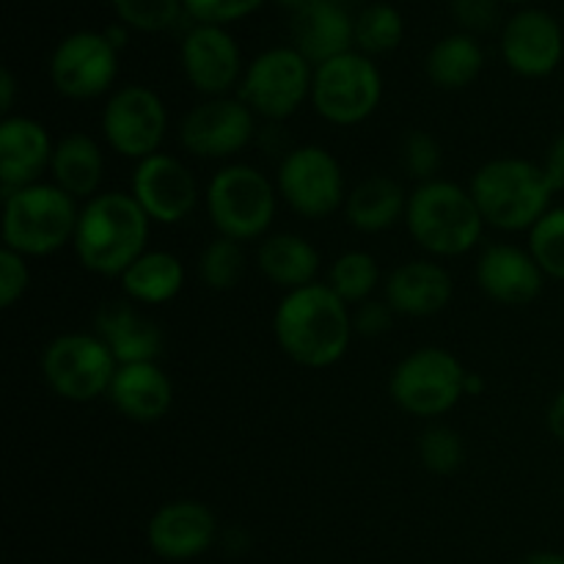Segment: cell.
Returning <instances> with one entry per match:
<instances>
[{"mask_svg":"<svg viewBox=\"0 0 564 564\" xmlns=\"http://www.w3.org/2000/svg\"><path fill=\"white\" fill-rule=\"evenodd\" d=\"M292 47L312 66L339 58L356 47V20L339 0H319L292 14Z\"/></svg>","mask_w":564,"mask_h":564,"instance_id":"obj_24","label":"cell"},{"mask_svg":"<svg viewBox=\"0 0 564 564\" xmlns=\"http://www.w3.org/2000/svg\"><path fill=\"white\" fill-rule=\"evenodd\" d=\"M466 367L444 347H416L394 367L389 397L408 416L435 422L466 397Z\"/></svg>","mask_w":564,"mask_h":564,"instance_id":"obj_7","label":"cell"},{"mask_svg":"<svg viewBox=\"0 0 564 564\" xmlns=\"http://www.w3.org/2000/svg\"><path fill=\"white\" fill-rule=\"evenodd\" d=\"M218 538V518L196 499L169 501L147 523V543L160 560L187 562L207 554Z\"/></svg>","mask_w":564,"mask_h":564,"instance_id":"obj_18","label":"cell"},{"mask_svg":"<svg viewBox=\"0 0 564 564\" xmlns=\"http://www.w3.org/2000/svg\"><path fill=\"white\" fill-rule=\"evenodd\" d=\"M408 193L394 176L372 174L356 182L345 198V218L361 235H380L405 220Z\"/></svg>","mask_w":564,"mask_h":564,"instance_id":"obj_26","label":"cell"},{"mask_svg":"<svg viewBox=\"0 0 564 564\" xmlns=\"http://www.w3.org/2000/svg\"><path fill=\"white\" fill-rule=\"evenodd\" d=\"M540 165H543L545 176H549V185L554 187V193H564V130L549 143L545 158Z\"/></svg>","mask_w":564,"mask_h":564,"instance_id":"obj_41","label":"cell"},{"mask_svg":"<svg viewBox=\"0 0 564 564\" xmlns=\"http://www.w3.org/2000/svg\"><path fill=\"white\" fill-rule=\"evenodd\" d=\"M521 564H564V554H556V551H538V554H529Z\"/></svg>","mask_w":564,"mask_h":564,"instance_id":"obj_45","label":"cell"},{"mask_svg":"<svg viewBox=\"0 0 564 564\" xmlns=\"http://www.w3.org/2000/svg\"><path fill=\"white\" fill-rule=\"evenodd\" d=\"M485 224L499 231H529L556 196L543 165L523 158H494L468 182Z\"/></svg>","mask_w":564,"mask_h":564,"instance_id":"obj_4","label":"cell"},{"mask_svg":"<svg viewBox=\"0 0 564 564\" xmlns=\"http://www.w3.org/2000/svg\"><path fill=\"white\" fill-rule=\"evenodd\" d=\"M325 284L347 303V306H361V303L372 301L375 290L380 286V268L378 259L369 251H352L339 253L328 270V281Z\"/></svg>","mask_w":564,"mask_h":564,"instance_id":"obj_30","label":"cell"},{"mask_svg":"<svg viewBox=\"0 0 564 564\" xmlns=\"http://www.w3.org/2000/svg\"><path fill=\"white\" fill-rule=\"evenodd\" d=\"M352 308L328 284L284 292L273 314V336L290 361L306 369H328L350 350Z\"/></svg>","mask_w":564,"mask_h":564,"instance_id":"obj_1","label":"cell"},{"mask_svg":"<svg viewBox=\"0 0 564 564\" xmlns=\"http://www.w3.org/2000/svg\"><path fill=\"white\" fill-rule=\"evenodd\" d=\"M545 424H549V433L554 435L560 444H564V386L560 389V394L551 400L549 413H545Z\"/></svg>","mask_w":564,"mask_h":564,"instance_id":"obj_42","label":"cell"},{"mask_svg":"<svg viewBox=\"0 0 564 564\" xmlns=\"http://www.w3.org/2000/svg\"><path fill=\"white\" fill-rule=\"evenodd\" d=\"M77 215V198L55 182H33L3 193V248L25 259L58 253L75 240Z\"/></svg>","mask_w":564,"mask_h":564,"instance_id":"obj_5","label":"cell"},{"mask_svg":"<svg viewBox=\"0 0 564 564\" xmlns=\"http://www.w3.org/2000/svg\"><path fill=\"white\" fill-rule=\"evenodd\" d=\"M182 3L196 22L226 28L237 20H246L264 0H182Z\"/></svg>","mask_w":564,"mask_h":564,"instance_id":"obj_37","label":"cell"},{"mask_svg":"<svg viewBox=\"0 0 564 564\" xmlns=\"http://www.w3.org/2000/svg\"><path fill=\"white\" fill-rule=\"evenodd\" d=\"M185 264L171 251H143L121 273V292L138 306H163L185 286Z\"/></svg>","mask_w":564,"mask_h":564,"instance_id":"obj_28","label":"cell"},{"mask_svg":"<svg viewBox=\"0 0 564 564\" xmlns=\"http://www.w3.org/2000/svg\"><path fill=\"white\" fill-rule=\"evenodd\" d=\"M204 209L218 237L237 242L264 240L279 209V187L257 165L229 163L207 182Z\"/></svg>","mask_w":564,"mask_h":564,"instance_id":"obj_6","label":"cell"},{"mask_svg":"<svg viewBox=\"0 0 564 564\" xmlns=\"http://www.w3.org/2000/svg\"><path fill=\"white\" fill-rule=\"evenodd\" d=\"M383 99V75L369 55L350 53L314 66L312 105L319 119L336 127L364 124Z\"/></svg>","mask_w":564,"mask_h":564,"instance_id":"obj_9","label":"cell"},{"mask_svg":"<svg viewBox=\"0 0 564 564\" xmlns=\"http://www.w3.org/2000/svg\"><path fill=\"white\" fill-rule=\"evenodd\" d=\"M50 83L66 99H97L110 91L119 75V50L102 31H75L50 55Z\"/></svg>","mask_w":564,"mask_h":564,"instance_id":"obj_13","label":"cell"},{"mask_svg":"<svg viewBox=\"0 0 564 564\" xmlns=\"http://www.w3.org/2000/svg\"><path fill=\"white\" fill-rule=\"evenodd\" d=\"M130 193L152 224L176 226L198 207V182L174 154L158 152L132 171Z\"/></svg>","mask_w":564,"mask_h":564,"instance_id":"obj_15","label":"cell"},{"mask_svg":"<svg viewBox=\"0 0 564 564\" xmlns=\"http://www.w3.org/2000/svg\"><path fill=\"white\" fill-rule=\"evenodd\" d=\"M31 286V268L22 253L3 248L0 251V306L11 308Z\"/></svg>","mask_w":564,"mask_h":564,"instance_id":"obj_38","label":"cell"},{"mask_svg":"<svg viewBox=\"0 0 564 564\" xmlns=\"http://www.w3.org/2000/svg\"><path fill=\"white\" fill-rule=\"evenodd\" d=\"M505 3H523V0H505Z\"/></svg>","mask_w":564,"mask_h":564,"instance_id":"obj_48","label":"cell"},{"mask_svg":"<svg viewBox=\"0 0 564 564\" xmlns=\"http://www.w3.org/2000/svg\"><path fill=\"white\" fill-rule=\"evenodd\" d=\"M394 308L386 301H367L361 306H356L352 312V328H356L358 336L364 339H378V336H386L394 325Z\"/></svg>","mask_w":564,"mask_h":564,"instance_id":"obj_40","label":"cell"},{"mask_svg":"<svg viewBox=\"0 0 564 564\" xmlns=\"http://www.w3.org/2000/svg\"><path fill=\"white\" fill-rule=\"evenodd\" d=\"M485 69V50L471 33H449L430 47L424 58V75L435 88L463 91L479 80Z\"/></svg>","mask_w":564,"mask_h":564,"instance_id":"obj_29","label":"cell"},{"mask_svg":"<svg viewBox=\"0 0 564 564\" xmlns=\"http://www.w3.org/2000/svg\"><path fill=\"white\" fill-rule=\"evenodd\" d=\"M42 378L66 402H94L108 397L119 361L97 334L69 330L42 350Z\"/></svg>","mask_w":564,"mask_h":564,"instance_id":"obj_8","label":"cell"},{"mask_svg":"<svg viewBox=\"0 0 564 564\" xmlns=\"http://www.w3.org/2000/svg\"><path fill=\"white\" fill-rule=\"evenodd\" d=\"M102 33H105V36H108V42L113 44V47L119 50V53H121V47H124V44H127V36H130V28H127V25H121V22H119V25H110V28H105Z\"/></svg>","mask_w":564,"mask_h":564,"instance_id":"obj_44","label":"cell"},{"mask_svg":"<svg viewBox=\"0 0 564 564\" xmlns=\"http://www.w3.org/2000/svg\"><path fill=\"white\" fill-rule=\"evenodd\" d=\"M198 275L213 292H229L246 275V248L229 237H215L198 257Z\"/></svg>","mask_w":564,"mask_h":564,"instance_id":"obj_33","label":"cell"},{"mask_svg":"<svg viewBox=\"0 0 564 564\" xmlns=\"http://www.w3.org/2000/svg\"><path fill=\"white\" fill-rule=\"evenodd\" d=\"M402 169L416 185L430 180H438V171L444 165V149H441L438 138L427 130H411L402 138Z\"/></svg>","mask_w":564,"mask_h":564,"instance_id":"obj_36","label":"cell"},{"mask_svg":"<svg viewBox=\"0 0 564 564\" xmlns=\"http://www.w3.org/2000/svg\"><path fill=\"white\" fill-rule=\"evenodd\" d=\"M452 17L463 33H488L499 25V0H452Z\"/></svg>","mask_w":564,"mask_h":564,"instance_id":"obj_39","label":"cell"},{"mask_svg":"<svg viewBox=\"0 0 564 564\" xmlns=\"http://www.w3.org/2000/svg\"><path fill=\"white\" fill-rule=\"evenodd\" d=\"M477 286L501 306L521 308L540 297L545 286V273L529 248L512 242H490L482 248L474 268Z\"/></svg>","mask_w":564,"mask_h":564,"instance_id":"obj_19","label":"cell"},{"mask_svg":"<svg viewBox=\"0 0 564 564\" xmlns=\"http://www.w3.org/2000/svg\"><path fill=\"white\" fill-rule=\"evenodd\" d=\"M529 253L545 279L564 281V207H551L529 229Z\"/></svg>","mask_w":564,"mask_h":564,"instance_id":"obj_34","label":"cell"},{"mask_svg":"<svg viewBox=\"0 0 564 564\" xmlns=\"http://www.w3.org/2000/svg\"><path fill=\"white\" fill-rule=\"evenodd\" d=\"M108 400L130 422L154 424L174 405V383L158 361L119 364Z\"/></svg>","mask_w":564,"mask_h":564,"instance_id":"obj_23","label":"cell"},{"mask_svg":"<svg viewBox=\"0 0 564 564\" xmlns=\"http://www.w3.org/2000/svg\"><path fill=\"white\" fill-rule=\"evenodd\" d=\"M53 182L72 198H94L99 193L105 174L102 147L86 132H69L55 141L53 163H50Z\"/></svg>","mask_w":564,"mask_h":564,"instance_id":"obj_27","label":"cell"},{"mask_svg":"<svg viewBox=\"0 0 564 564\" xmlns=\"http://www.w3.org/2000/svg\"><path fill=\"white\" fill-rule=\"evenodd\" d=\"M485 218L471 191L452 180H430L408 193L405 229L424 253L455 259L482 242Z\"/></svg>","mask_w":564,"mask_h":564,"instance_id":"obj_3","label":"cell"},{"mask_svg":"<svg viewBox=\"0 0 564 564\" xmlns=\"http://www.w3.org/2000/svg\"><path fill=\"white\" fill-rule=\"evenodd\" d=\"M121 25L141 33L169 31L185 11L182 0H110Z\"/></svg>","mask_w":564,"mask_h":564,"instance_id":"obj_35","label":"cell"},{"mask_svg":"<svg viewBox=\"0 0 564 564\" xmlns=\"http://www.w3.org/2000/svg\"><path fill=\"white\" fill-rule=\"evenodd\" d=\"M14 97H17V80H14V72L9 69V66H3L0 69V113L11 116V110H14Z\"/></svg>","mask_w":564,"mask_h":564,"instance_id":"obj_43","label":"cell"},{"mask_svg":"<svg viewBox=\"0 0 564 564\" xmlns=\"http://www.w3.org/2000/svg\"><path fill=\"white\" fill-rule=\"evenodd\" d=\"M314 66L295 47H268L242 72L237 97L257 119L284 121L312 99Z\"/></svg>","mask_w":564,"mask_h":564,"instance_id":"obj_10","label":"cell"},{"mask_svg":"<svg viewBox=\"0 0 564 564\" xmlns=\"http://www.w3.org/2000/svg\"><path fill=\"white\" fill-rule=\"evenodd\" d=\"M455 295L449 270L435 259H408L383 281V301L397 317H435Z\"/></svg>","mask_w":564,"mask_h":564,"instance_id":"obj_20","label":"cell"},{"mask_svg":"<svg viewBox=\"0 0 564 564\" xmlns=\"http://www.w3.org/2000/svg\"><path fill=\"white\" fill-rule=\"evenodd\" d=\"M501 58L527 80H543L560 69L564 58V31L554 14L543 9H521L501 28Z\"/></svg>","mask_w":564,"mask_h":564,"instance_id":"obj_17","label":"cell"},{"mask_svg":"<svg viewBox=\"0 0 564 564\" xmlns=\"http://www.w3.org/2000/svg\"><path fill=\"white\" fill-rule=\"evenodd\" d=\"M257 135V116L240 97H204L180 121V143L198 160H229Z\"/></svg>","mask_w":564,"mask_h":564,"instance_id":"obj_14","label":"cell"},{"mask_svg":"<svg viewBox=\"0 0 564 564\" xmlns=\"http://www.w3.org/2000/svg\"><path fill=\"white\" fill-rule=\"evenodd\" d=\"M562 501H564V485H562Z\"/></svg>","mask_w":564,"mask_h":564,"instance_id":"obj_49","label":"cell"},{"mask_svg":"<svg viewBox=\"0 0 564 564\" xmlns=\"http://www.w3.org/2000/svg\"><path fill=\"white\" fill-rule=\"evenodd\" d=\"M55 143L47 127L31 116H6L0 121V187L3 193L42 182L53 163Z\"/></svg>","mask_w":564,"mask_h":564,"instance_id":"obj_21","label":"cell"},{"mask_svg":"<svg viewBox=\"0 0 564 564\" xmlns=\"http://www.w3.org/2000/svg\"><path fill=\"white\" fill-rule=\"evenodd\" d=\"M319 251L295 231H273L257 248V268L270 284L284 292L301 290L317 281Z\"/></svg>","mask_w":564,"mask_h":564,"instance_id":"obj_25","label":"cell"},{"mask_svg":"<svg viewBox=\"0 0 564 564\" xmlns=\"http://www.w3.org/2000/svg\"><path fill=\"white\" fill-rule=\"evenodd\" d=\"M416 452L424 471L435 474V477H452V474L460 471L463 463H466V444H463V435L444 422H433L424 427V433L419 435Z\"/></svg>","mask_w":564,"mask_h":564,"instance_id":"obj_32","label":"cell"},{"mask_svg":"<svg viewBox=\"0 0 564 564\" xmlns=\"http://www.w3.org/2000/svg\"><path fill=\"white\" fill-rule=\"evenodd\" d=\"M405 36V20H402L400 9L391 3H369L358 11L356 17V50L369 55H389L394 53Z\"/></svg>","mask_w":564,"mask_h":564,"instance_id":"obj_31","label":"cell"},{"mask_svg":"<svg viewBox=\"0 0 564 564\" xmlns=\"http://www.w3.org/2000/svg\"><path fill=\"white\" fill-rule=\"evenodd\" d=\"M94 328L119 364L158 361L165 347L163 328L127 297L102 303L94 317Z\"/></svg>","mask_w":564,"mask_h":564,"instance_id":"obj_22","label":"cell"},{"mask_svg":"<svg viewBox=\"0 0 564 564\" xmlns=\"http://www.w3.org/2000/svg\"><path fill=\"white\" fill-rule=\"evenodd\" d=\"M180 61L187 83L204 97H229L246 72L240 44L224 25L196 22L182 39Z\"/></svg>","mask_w":564,"mask_h":564,"instance_id":"obj_16","label":"cell"},{"mask_svg":"<svg viewBox=\"0 0 564 564\" xmlns=\"http://www.w3.org/2000/svg\"><path fill=\"white\" fill-rule=\"evenodd\" d=\"M279 198L306 220H323L345 209L347 180L341 163L319 143L290 149L275 171Z\"/></svg>","mask_w":564,"mask_h":564,"instance_id":"obj_11","label":"cell"},{"mask_svg":"<svg viewBox=\"0 0 564 564\" xmlns=\"http://www.w3.org/2000/svg\"><path fill=\"white\" fill-rule=\"evenodd\" d=\"M485 391V380L477 372L466 375V397H479Z\"/></svg>","mask_w":564,"mask_h":564,"instance_id":"obj_46","label":"cell"},{"mask_svg":"<svg viewBox=\"0 0 564 564\" xmlns=\"http://www.w3.org/2000/svg\"><path fill=\"white\" fill-rule=\"evenodd\" d=\"M99 127H102V138L110 152L141 163L163 147V138L169 132V110L154 88L130 83L110 91Z\"/></svg>","mask_w":564,"mask_h":564,"instance_id":"obj_12","label":"cell"},{"mask_svg":"<svg viewBox=\"0 0 564 564\" xmlns=\"http://www.w3.org/2000/svg\"><path fill=\"white\" fill-rule=\"evenodd\" d=\"M275 3H279V6H281V9H290V11H292V14H297V11L308 9V6L319 3V0H275Z\"/></svg>","mask_w":564,"mask_h":564,"instance_id":"obj_47","label":"cell"},{"mask_svg":"<svg viewBox=\"0 0 564 564\" xmlns=\"http://www.w3.org/2000/svg\"><path fill=\"white\" fill-rule=\"evenodd\" d=\"M149 229L152 220L138 207L132 193L105 191L80 207L72 248L88 273L121 279V273L149 251Z\"/></svg>","mask_w":564,"mask_h":564,"instance_id":"obj_2","label":"cell"}]
</instances>
